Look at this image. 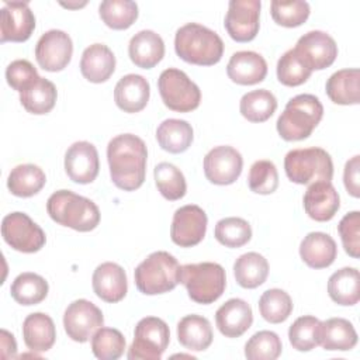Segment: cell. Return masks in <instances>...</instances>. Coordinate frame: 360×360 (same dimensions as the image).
Returning <instances> with one entry per match:
<instances>
[{"label":"cell","instance_id":"1","mask_svg":"<svg viewBox=\"0 0 360 360\" xmlns=\"http://www.w3.org/2000/svg\"><path fill=\"white\" fill-rule=\"evenodd\" d=\"M146 159V145L134 134L117 135L107 145L111 180L124 191H134L143 184Z\"/></svg>","mask_w":360,"mask_h":360},{"label":"cell","instance_id":"2","mask_svg":"<svg viewBox=\"0 0 360 360\" xmlns=\"http://www.w3.org/2000/svg\"><path fill=\"white\" fill-rule=\"evenodd\" d=\"M174 51L187 63L211 66L221 60L224 42L215 31L198 22H188L176 31Z\"/></svg>","mask_w":360,"mask_h":360},{"label":"cell","instance_id":"3","mask_svg":"<svg viewBox=\"0 0 360 360\" xmlns=\"http://www.w3.org/2000/svg\"><path fill=\"white\" fill-rule=\"evenodd\" d=\"M46 211L56 224L79 232L93 231L100 222L98 207L70 190L55 191L46 201Z\"/></svg>","mask_w":360,"mask_h":360},{"label":"cell","instance_id":"4","mask_svg":"<svg viewBox=\"0 0 360 360\" xmlns=\"http://www.w3.org/2000/svg\"><path fill=\"white\" fill-rule=\"evenodd\" d=\"M323 115V105L314 94H298L288 100L277 120V132L284 141L307 139Z\"/></svg>","mask_w":360,"mask_h":360},{"label":"cell","instance_id":"5","mask_svg":"<svg viewBox=\"0 0 360 360\" xmlns=\"http://www.w3.org/2000/svg\"><path fill=\"white\" fill-rule=\"evenodd\" d=\"M179 283H181L188 297L197 304H212L225 291L226 276L221 264L214 262L188 263L180 266Z\"/></svg>","mask_w":360,"mask_h":360},{"label":"cell","instance_id":"6","mask_svg":"<svg viewBox=\"0 0 360 360\" xmlns=\"http://www.w3.org/2000/svg\"><path fill=\"white\" fill-rule=\"evenodd\" d=\"M179 271L177 259L169 252L158 250L150 253L135 269V285L145 295L165 294L179 284Z\"/></svg>","mask_w":360,"mask_h":360},{"label":"cell","instance_id":"7","mask_svg":"<svg viewBox=\"0 0 360 360\" xmlns=\"http://www.w3.org/2000/svg\"><path fill=\"white\" fill-rule=\"evenodd\" d=\"M287 177L297 184H311L319 180L330 181L333 163L330 155L322 148L292 149L284 158Z\"/></svg>","mask_w":360,"mask_h":360},{"label":"cell","instance_id":"8","mask_svg":"<svg viewBox=\"0 0 360 360\" xmlns=\"http://www.w3.org/2000/svg\"><path fill=\"white\" fill-rule=\"evenodd\" d=\"M158 89L163 104L177 112H190L200 105L198 86L180 69H165L158 79Z\"/></svg>","mask_w":360,"mask_h":360},{"label":"cell","instance_id":"9","mask_svg":"<svg viewBox=\"0 0 360 360\" xmlns=\"http://www.w3.org/2000/svg\"><path fill=\"white\" fill-rule=\"evenodd\" d=\"M170 342L167 323L156 316L142 318L134 332V340L128 349L129 360H159Z\"/></svg>","mask_w":360,"mask_h":360},{"label":"cell","instance_id":"10","mask_svg":"<svg viewBox=\"0 0 360 360\" xmlns=\"http://www.w3.org/2000/svg\"><path fill=\"white\" fill-rule=\"evenodd\" d=\"M1 235L7 245L22 253H35L46 242L45 232L24 212L7 214L1 221Z\"/></svg>","mask_w":360,"mask_h":360},{"label":"cell","instance_id":"11","mask_svg":"<svg viewBox=\"0 0 360 360\" xmlns=\"http://www.w3.org/2000/svg\"><path fill=\"white\" fill-rule=\"evenodd\" d=\"M104 323L101 309L87 300H76L63 314V326L68 336L79 343L87 342Z\"/></svg>","mask_w":360,"mask_h":360},{"label":"cell","instance_id":"12","mask_svg":"<svg viewBox=\"0 0 360 360\" xmlns=\"http://www.w3.org/2000/svg\"><path fill=\"white\" fill-rule=\"evenodd\" d=\"M262 3L259 0H231L225 15V30L236 42H249L259 32Z\"/></svg>","mask_w":360,"mask_h":360},{"label":"cell","instance_id":"13","mask_svg":"<svg viewBox=\"0 0 360 360\" xmlns=\"http://www.w3.org/2000/svg\"><path fill=\"white\" fill-rule=\"evenodd\" d=\"M207 214L195 204L183 205L176 210L170 226V238L180 248L198 245L207 232Z\"/></svg>","mask_w":360,"mask_h":360},{"label":"cell","instance_id":"14","mask_svg":"<svg viewBox=\"0 0 360 360\" xmlns=\"http://www.w3.org/2000/svg\"><path fill=\"white\" fill-rule=\"evenodd\" d=\"M73 53L72 38L60 30H49L41 35L35 46V59L38 65L48 72L63 70Z\"/></svg>","mask_w":360,"mask_h":360},{"label":"cell","instance_id":"15","mask_svg":"<svg viewBox=\"0 0 360 360\" xmlns=\"http://www.w3.org/2000/svg\"><path fill=\"white\" fill-rule=\"evenodd\" d=\"M294 51L311 70L329 68L338 56L335 39L329 34L318 30L300 37Z\"/></svg>","mask_w":360,"mask_h":360},{"label":"cell","instance_id":"16","mask_svg":"<svg viewBox=\"0 0 360 360\" xmlns=\"http://www.w3.org/2000/svg\"><path fill=\"white\" fill-rule=\"evenodd\" d=\"M242 155L228 145L212 148L204 158V174L212 184L228 186L235 183L242 173Z\"/></svg>","mask_w":360,"mask_h":360},{"label":"cell","instance_id":"17","mask_svg":"<svg viewBox=\"0 0 360 360\" xmlns=\"http://www.w3.org/2000/svg\"><path fill=\"white\" fill-rule=\"evenodd\" d=\"M35 28V17L28 3L6 1L0 10V41L24 42Z\"/></svg>","mask_w":360,"mask_h":360},{"label":"cell","instance_id":"18","mask_svg":"<svg viewBox=\"0 0 360 360\" xmlns=\"http://www.w3.org/2000/svg\"><path fill=\"white\" fill-rule=\"evenodd\" d=\"M100 169L98 153L93 143L79 141L69 146L65 153V170L69 179L79 184H89L96 180Z\"/></svg>","mask_w":360,"mask_h":360},{"label":"cell","instance_id":"19","mask_svg":"<svg viewBox=\"0 0 360 360\" xmlns=\"http://www.w3.org/2000/svg\"><path fill=\"white\" fill-rule=\"evenodd\" d=\"M302 201L307 215L318 222L330 221L340 207V198L336 188L326 180L311 183Z\"/></svg>","mask_w":360,"mask_h":360},{"label":"cell","instance_id":"20","mask_svg":"<svg viewBox=\"0 0 360 360\" xmlns=\"http://www.w3.org/2000/svg\"><path fill=\"white\" fill-rule=\"evenodd\" d=\"M91 284L96 295L111 304L121 301L128 291L125 270L112 262H105L96 267Z\"/></svg>","mask_w":360,"mask_h":360},{"label":"cell","instance_id":"21","mask_svg":"<svg viewBox=\"0 0 360 360\" xmlns=\"http://www.w3.org/2000/svg\"><path fill=\"white\" fill-rule=\"evenodd\" d=\"M252 308L240 298L228 300L215 312L217 328L226 338L242 336L252 326Z\"/></svg>","mask_w":360,"mask_h":360},{"label":"cell","instance_id":"22","mask_svg":"<svg viewBox=\"0 0 360 360\" xmlns=\"http://www.w3.org/2000/svg\"><path fill=\"white\" fill-rule=\"evenodd\" d=\"M150 86L149 82L135 73L122 76L114 89V100L124 112H139L149 101Z\"/></svg>","mask_w":360,"mask_h":360},{"label":"cell","instance_id":"23","mask_svg":"<svg viewBox=\"0 0 360 360\" xmlns=\"http://www.w3.org/2000/svg\"><path fill=\"white\" fill-rule=\"evenodd\" d=\"M226 73L233 83L250 86L264 80L267 75V63L257 52L239 51L231 56Z\"/></svg>","mask_w":360,"mask_h":360},{"label":"cell","instance_id":"24","mask_svg":"<svg viewBox=\"0 0 360 360\" xmlns=\"http://www.w3.org/2000/svg\"><path fill=\"white\" fill-rule=\"evenodd\" d=\"M128 53L134 65L142 69H152L165 56V42L152 30L136 32L128 45Z\"/></svg>","mask_w":360,"mask_h":360},{"label":"cell","instance_id":"25","mask_svg":"<svg viewBox=\"0 0 360 360\" xmlns=\"http://www.w3.org/2000/svg\"><path fill=\"white\" fill-rule=\"evenodd\" d=\"M115 70V56L104 44H93L83 51L80 72L91 83L107 82Z\"/></svg>","mask_w":360,"mask_h":360},{"label":"cell","instance_id":"26","mask_svg":"<svg viewBox=\"0 0 360 360\" xmlns=\"http://www.w3.org/2000/svg\"><path fill=\"white\" fill-rule=\"evenodd\" d=\"M338 255L333 238L325 232H309L300 245L302 262L312 269L329 267Z\"/></svg>","mask_w":360,"mask_h":360},{"label":"cell","instance_id":"27","mask_svg":"<svg viewBox=\"0 0 360 360\" xmlns=\"http://www.w3.org/2000/svg\"><path fill=\"white\" fill-rule=\"evenodd\" d=\"M22 338L25 346L35 353L49 350L56 339L52 318L44 312L30 314L22 322Z\"/></svg>","mask_w":360,"mask_h":360},{"label":"cell","instance_id":"28","mask_svg":"<svg viewBox=\"0 0 360 360\" xmlns=\"http://www.w3.org/2000/svg\"><path fill=\"white\" fill-rule=\"evenodd\" d=\"M212 338L211 323L201 315H186L177 323V339L187 350L202 352L210 347Z\"/></svg>","mask_w":360,"mask_h":360},{"label":"cell","instance_id":"29","mask_svg":"<svg viewBox=\"0 0 360 360\" xmlns=\"http://www.w3.org/2000/svg\"><path fill=\"white\" fill-rule=\"evenodd\" d=\"M360 70L357 68L353 69H342L330 75L326 80V94L335 103L340 105H352L359 104L360 100Z\"/></svg>","mask_w":360,"mask_h":360},{"label":"cell","instance_id":"30","mask_svg":"<svg viewBox=\"0 0 360 360\" xmlns=\"http://www.w3.org/2000/svg\"><path fill=\"white\" fill-rule=\"evenodd\" d=\"M319 345L325 350H352L357 345V333L353 323L345 318H330L321 322Z\"/></svg>","mask_w":360,"mask_h":360},{"label":"cell","instance_id":"31","mask_svg":"<svg viewBox=\"0 0 360 360\" xmlns=\"http://www.w3.org/2000/svg\"><path fill=\"white\" fill-rule=\"evenodd\" d=\"M328 294L339 305L352 307L360 300V274L354 267H343L328 280Z\"/></svg>","mask_w":360,"mask_h":360},{"label":"cell","instance_id":"32","mask_svg":"<svg viewBox=\"0 0 360 360\" xmlns=\"http://www.w3.org/2000/svg\"><path fill=\"white\" fill-rule=\"evenodd\" d=\"M56 97L58 91L55 84L51 80L39 76L20 93V103L28 112L42 115L55 107Z\"/></svg>","mask_w":360,"mask_h":360},{"label":"cell","instance_id":"33","mask_svg":"<svg viewBox=\"0 0 360 360\" xmlns=\"http://www.w3.org/2000/svg\"><path fill=\"white\" fill-rule=\"evenodd\" d=\"M193 128L184 120H165L156 129V139L160 148L169 153H181L193 142Z\"/></svg>","mask_w":360,"mask_h":360},{"label":"cell","instance_id":"34","mask_svg":"<svg viewBox=\"0 0 360 360\" xmlns=\"http://www.w3.org/2000/svg\"><path fill=\"white\" fill-rule=\"evenodd\" d=\"M46 183L44 170L31 163L15 166L7 179V187L13 195L32 197L42 190Z\"/></svg>","mask_w":360,"mask_h":360},{"label":"cell","instance_id":"35","mask_svg":"<svg viewBox=\"0 0 360 360\" xmlns=\"http://www.w3.org/2000/svg\"><path fill=\"white\" fill-rule=\"evenodd\" d=\"M233 276L240 287L256 288L266 281L269 276V263L260 253L248 252L235 260Z\"/></svg>","mask_w":360,"mask_h":360},{"label":"cell","instance_id":"36","mask_svg":"<svg viewBox=\"0 0 360 360\" xmlns=\"http://www.w3.org/2000/svg\"><path fill=\"white\" fill-rule=\"evenodd\" d=\"M48 290L46 280L31 271L18 274L10 287L11 297L21 305H37L42 302L48 295Z\"/></svg>","mask_w":360,"mask_h":360},{"label":"cell","instance_id":"37","mask_svg":"<svg viewBox=\"0 0 360 360\" xmlns=\"http://www.w3.org/2000/svg\"><path fill=\"white\" fill-rule=\"evenodd\" d=\"M277 108L274 94L266 89L249 91L242 96L239 103L240 114L250 122L267 121Z\"/></svg>","mask_w":360,"mask_h":360},{"label":"cell","instance_id":"38","mask_svg":"<svg viewBox=\"0 0 360 360\" xmlns=\"http://www.w3.org/2000/svg\"><path fill=\"white\" fill-rule=\"evenodd\" d=\"M103 22L112 30H127L138 18V6L131 0H105L98 7Z\"/></svg>","mask_w":360,"mask_h":360},{"label":"cell","instance_id":"39","mask_svg":"<svg viewBox=\"0 0 360 360\" xmlns=\"http://www.w3.org/2000/svg\"><path fill=\"white\" fill-rule=\"evenodd\" d=\"M153 174L156 187L166 200L176 201L186 195L187 184L184 174L174 165L169 162H160L156 165Z\"/></svg>","mask_w":360,"mask_h":360},{"label":"cell","instance_id":"40","mask_svg":"<svg viewBox=\"0 0 360 360\" xmlns=\"http://www.w3.org/2000/svg\"><path fill=\"white\" fill-rule=\"evenodd\" d=\"M259 311L264 321L270 323L284 322L292 312V300L284 290L270 288L259 300Z\"/></svg>","mask_w":360,"mask_h":360},{"label":"cell","instance_id":"41","mask_svg":"<svg viewBox=\"0 0 360 360\" xmlns=\"http://www.w3.org/2000/svg\"><path fill=\"white\" fill-rule=\"evenodd\" d=\"M321 321L312 315L297 318L288 329L291 346L298 352H309L319 345Z\"/></svg>","mask_w":360,"mask_h":360},{"label":"cell","instance_id":"42","mask_svg":"<svg viewBox=\"0 0 360 360\" xmlns=\"http://www.w3.org/2000/svg\"><path fill=\"white\" fill-rule=\"evenodd\" d=\"M214 235L226 248H240L252 239V228L243 218L228 217L217 222Z\"/></svg>","mask_w":360,"mask_h":360},{"label":"cell","instance_id":"43","mask_svg":"<svg viewBox=\"0 0 360 360\" xmlns=\"http://www.w3.org/2000/svg\"><path fill=\"white\" fill-rule=\"evenodd\" d=\"M124 350L125 338L118 329L101 326L91 336V352L100 360H115Z\"/></svg>","mask_w":360,"mask_h":360},{"label":"cell","instance_id":"44","mask_svg":"<svg viewBox=\"0 0 360 360\" xmlns=\"http://www.w3.org/2000/svg\"><path fill=\"white\" fill-rule=\"evenodd\" d=\"M312 70L302 62L294 48L284 52L277 62V79L284 86H300L309 79Z\"/></svg>","mask_w":360,"mask_h":360},{"label":"cell","instance_id":"45","mask_svg":"<svg viewBox=\"0 0 360 360\" xmlns=\"http://www.w3.org/2000/svg\"><path fill=\"white\" fill-rule=\"evenodd\" d=\"M281 350V340L271 330L256 332L245 345V356L249 360H276Z\"/></svg>","mask_w":360,"mask_h":360},{"label":"cell","instance_id":"46","mask_svg":"<svg viewBox=\"0 0 360 360\" xmlns=\"http://www.w3.org/2000/svg\"><path fill=\"white\" fill-rule=\"evenodd\" d=\"M311 8L307 1L292 0V1H280L273 0L270 3V14L273 20L283 27L292 28L304 24L309 17Z\"/></svg>","mask_w":360,"mask_h":360},{"label":"cell","instance_id":"47","mask_svg":"<svg viewBox=\"0 0 360 360\" xmlns=\"http://www.w3.org/2000/svg\"><path fill=\"white\" fill-rule=\"evenodd\" d=\"M249 188L256 194H271L278 187V173L276 165L270 160H256L249 170Z\"/></svg>","mask_w":360,"mask_h":360},{"label":"cell","instance_id":"48","mask_svg":"<svg viewBox=\"0 0 360 360\" xmlns=\"http://www.w3.org/2000/svg\"><path fill=\"white\" fill-rule=\"evenodd\" d=\"M338 231L345 248V252L357 259L360 256V212L352 211L346 214L339 225Z\"/></svg>","mask_w":360,"mask_h":360},{"label":"cell","instance_id":"49","mask_svg":"<svg viewBox=\"0 0 360 360\" xmlns=\"http://www.w3.org/2000/svg\"><path fill=\"white\" fill-rule=\"evenodd\" d=\"M39 77L34 65L25 59L13 60L6 69V80L8 86L18 93H21L25 87H28L32 82Z\"/></svg>","mask_w":360,"mask_h":360},{"label":"cell","instance_id":"50","mask_svg":"<svg viewBox=\"0 0 360 360\" xmlns=\"http://www.w3.org/2000/svg\"><path fill=\"white\" fill-rule=\"evenodd\" d=\"M360 156L356 155L350 160L346 162L345 165V172H343V181L347 193L353 197H360Z\"/></svg>","mask_w":360,"mask_h":360},{"label":"cell","instance_id":"51","mask_svg":"<svg viewBox=\"0 0 360 360\" xmlns=\"http://www.w3.org/2000/svg\"><path fill=\"white\" fill-rule=\"evenodd\" d=\"M0 345H1V357L3 359H13L17 353V343L14 336L7 332L6 329H1L0 332Z\"/></svg>","mask_w":360,"mask_h":360},{"label":"cell","instance_id":"52","mask_svg":"<svg viewBox=\"0 0 360 360\" xmlns=\"http://www.w3.org/2000/svg\"><path fill=\"white\" fill-rule=\"evenodd\" d=\"M63 7H68V8H79V7H82V6H84L86 4V1H83V3H60Z\"/></svg>","mask_w":360,"mask_h":360}]
</instances>
